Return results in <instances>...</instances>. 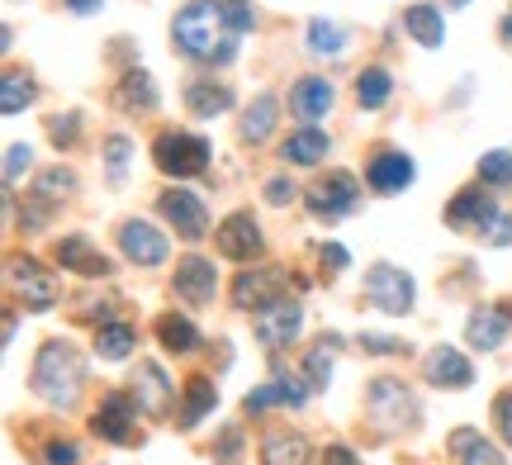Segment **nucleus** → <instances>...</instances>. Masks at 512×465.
Segmentation results:
<instances>
[{"instance_id": "nucleus-1", "label": "nucleus", "mask_w": 512, "mask_h": 465, "mask_svg": "<svg viewBox=\"0 0 512 465\" xmlns=\"http://www.w3.org/2000/svg\"><path fill=\"white\" fill-rule=\"evenodd\" d=\"M171 38L185 57H200V62H228L238 53V34L228 29L219 0H190L171 24Z\"/></svg>"}, {"instance_id": "nucleus-2", "label": "nucleus", "mask_w": 512, "mask_h": 465, "mask_svg": "<svg viewBox=\"0 0 512 465\" xmlns=\"http://www.w3.org/2000/svg\"><path fill=\"white\" fill-rule=\"evenodd\" d=\"M81 380H86V366H81V356H76L72 342H43L38 347V361H34V375H29V385H34L38 399H48L53 409H67L76 404V394H81Z\"/></svg>"}, {"instance_id": "nucleus-3", "label": "nucleus", "mask_w": 512, "mask_h": 465, "mask_svg": "<svg viewBox=\"0 0 512 465\" xmlns=\"http://www.w3.org/2000/svg\"><path fill=\"white\" fill-rule=\"evenodd\" d=\"M446 224L460 233H475V238H489L494 247L512 242V219L494 205V195H479V190H460L446 209Z\"/></svg>"}, {"instance_id": "nucleus-4", "label": "nucleus", "mask_w": 512, "mask_h": 465, "mask_svg": "<svg viewBox=\"0 0 512 465\" xmlns=\"http://www.w3.org/2000/svg\"><path fill=\"white\" fill-rule=\"evenodd\" d=\"M152 157H157V167L166 176H200L209 167V143L195 138V133H162L157 143H152Z\"/></svg>"}, {"instance_id": "nucleus-5", "label": "nucleus", "mask_w": 512, "mask_h": 465, "mask_svg": "<svg viewBox=\"0 0 512 465\" xmlns=\"http://www.w3.org/2000/svg\"><path fill=\"white\" fill-rule=\"evenodd\" d=\"M366 299L380 309V314L403 318L413 309V280H408V271L380 261V266H370V276H366Z\"/></svg>"}, {"instance_id": "nucleus-6", "label": "nucleus", "mask_w": 512, "mask_h": 465, "mask_svg": "<svg viewBox=\"0 0 512 465\" xmlns=\"http://www.w3.org/2000/svg\"><path fill=\"white\" fill-rule=\"evenodd\" d=\"M138 409H143V404H138L133 394H105L91 418L95 437H105L114 447H128V442L138 437Z\"/></svg>"}, {"instance_id": "nucleus-7", "label": "nucleus", "mask_w": 512, "mask_h": 465, "mask_svg": "<svg viewBox=\"0 0 512 465\" xmlns=\"http://www.w3.org/2000/svg\"><path fill=\"white\" fill-rule=\"evenodd\" d=\"M299 328H304V309H299L294 299H271L266 309H256V337H261L271 352L290 347L294 337H299Z\"/></svg>"}, {"instance_id": "nucleus-8", "label": "nucleus", "mask_w": 512, "mask_h": 465, "mask_svg": "<svg viewBox=\"0 0 512 465\" xmlns=\"http://www.w3.org/2000/svg\"><path fill=\"white\" fill-rule=\"evenodd\" d=\"M351 209H356V176L351 171H328L309 190V214H318V219H342Z\"/></svg>"}, {"instance_id": "nucleus-9", "label": "nucleus", "mask_w": 512, "mask_h": 465, "mask_svg": "<svg viewBox=\"0 0 512 465\" xmlns=\"http://www.w3.org/2000/svg\"><path fill=\"white\" fill-rule=\"evenodd\" d=\"M162 214H166V224L176 228L185 242H200L204 233H209V214H204L200 205V195L195 190H166L162 195Z\"/></svg>"}, {"instance_id": "nucleus-10", "label": "nucleus", "mask_w": 512, "mask_h": 465, "mask_svg": "<svg viewBox=\"0 0 512 465\" xmlns=\"http://www.w3.org/2000/svg\"><path fill=\"white\" fill-rule=\"evenodd\" d=\"M370 413L384 428H408L418 418V404H413V394L403 390V380H375L370 385Z\"/></svg>"}, {"instance_id": "nucleus-11", "label": "nucleus", "mask_w": 512, "mask_h": 465, "mask_svg": "<svg viewBox=\"0 0 512 465\" xmlns=\"http://www.w3.org/2000/svg\"><path fill=\"white\" fill-rule=\"evenodd\" d=\"M214 242H219V252L228 261H252L261 257V247H266V238H261V228H256L252 214H228L219 224V233H214Z\"/></svg>"}, {"instance_id": "nucleus-12", "label": "nucleus", "mask_w": 512, "mask_h": 465, "mask_svg": "<svg viewBox=\"0 0 512 465\" xmlns=\"http://www.w3.org/2000/svg\"><path fill=\"white\" fill-rule=\"evenodd\" d=\"M309 380H294V375H275L266 385H256L247 399H242V409L247 413H266V409H299L304 399H309Z\"/></svg>"}, {"instance_id": "nucleus-13", "label": "nucleus", "mask_w": 512, "mask_h": 465, "mask_svg": "<svg viewBox=\"0 0 512 465\" xmlns=\"http://www.w3.org/2000/svg\"><path fill=\"white\" fill-rule=\"evenodd\" d=\"M119 247H124V257L138 261V266H162L166 252H171L166 233H157V228L143 224V219H128V224L119 228Z\"/></svg>"}, {"instance_id": "nucleus-14", "label": "nucleus", "mask_w": 512, "mask_h": 465, "mask_svg": "<svg viewBox=\"0 0 512 465\" xmlns=\"http://www.w3.org/2000/svg\"><path fill=\"white\" fill-rule=\"evenodd\" d=\"M10 280H15V290L24 295V304H29V309H53V304H57V285H53V276H48L38 261L10 257Z\"/></svg>"}, {"instance_id": "nucleus-15", "label": "nucleus", "mask_w": 512, "mask_h": 465, "mask_svg": "<svg viewBox=\"0 0 512 465\" xmlns=\"http://www.w3.org/2000/svg\"><path fill=\"white\" fill-rule=\"evenodd\" d=\"M285 290V271H275V266H261V271H242L233 280V304L238 309H266L271 299H280Z\"/></svg>"}, {"instance_id": "nucleus-16", "label": "nucleus", "mask_w": 512, "mask_h": 465, "mask_svg": "<svg viewBox=\"0 0 512 465\" xmlns=\"http://www.w3.org/2000/svg\"><path fill=\"white\" fill-rule=\"evenodd\" d=\"M176 295L190 299V304H209V299L219 295V271H214V261L185 257L181 266H176Z\"/></svg>"}, {"instance_id": "nucleus-17", "label": "nucleus", "mask_w": 512, "mask_h": 465, "mask_svg": "<svg viewBox=\"0 0 512 465\" xmlns=\"http://www.w3.org/2000/svg\"><path fill=\"white\" fill-rule=\"evenodd\" d=\"M53 257H57V266H62V271H76V276H110V261H105V252H100V247H91L81 233H72V238L57 242Z\"/></svg>"}, {"instance_id": "nucleus-18", "label": "nucleus", "mask_w": 512, "mask_h": 465, "mask_svg": "<svg viewBox=\"0 0 512 465\" xmlns=\"http://www.w3.org/2000/svg\"><path fill=\"white\" fill-rule=\"evenodd\" d=\"M422 371L432 385H446V390H465V385H475V366L456 352V347H437V352L422 361Z\"/></svg>"}, {"instance_id": "nucleus-19", "label": "nucleus", "mask_w": 512, "mask_h": 465, "mask_svg": "<svg viewBox=\"0 0 512 465\" xmlns=\"http://www.w3.org/2000/svg\"><path fill=\"white\" fill-rule=\"evenodd\" d=\"M133 399L143 404V413H166L171 409V380L162 375L157 361H138V375H133Z\"/></svg>"}, {"instance_id": "nucleus-20", "label": "nucleus", "mask_w": 512, "mask_h": 465, "mask_svg": "<svg viewBox=\"0 0 512 465\" xmlns=\"http://www.w3.org/2000/svg\"><path fill=\"white\" fill-rule=\"evenodd\" d=\"M370 190H380V195H399L408 181H413V157H403V152H380L366 171Z\"/></svg>"}, {"instance_id": "nucleus-21", "label": "nucleus", "mask_w": 512, "mask_h": 465, "mask_svg": "<svg viewBox=\"0 0 512 465\" xmlns=\"http://www.w3.org/2000/svg\"><path fill=\"white\" fill-rule=\"evenodd\" d=\"M290 110L299 114V119H323V114L332 110V86L323 81V76H304L299 86L290 91Z\"/></svg>"}, {"instance_id": "nucleus-22", "label": "nucleus", "mask_w": 512, "mask_h": 465, "mask_svg": "<svg viewBox=\"0 0 512 465\" xmlns=\"http://www.w3.org/2000/svg\"><path fill=\"white\" fill-rule=\"evenodd\" d=\"M280 157H285L290 167H318V162L328 157V133H318V129L290 133V138L280 143Z\"/></svg>"}, {"instance_id": "nucleus-23", "label": "nucleus", "mask_w": 512, "mask_h": 465, "mask_svg": "<svg viewBox=\"0 0 512 465\" xmlns=\"http://www.w3.org/2000/svg\"><path fill=\"white\" fill-rule=\"evenodd\" d=\"M309 442L299 432H271L261 442V465H309Z\"/></svg>"}, {"instance_id": "nucleus-24", "label": "nucleus", "mask_w": 512, "mask_h": 465, "mask_svg": "<svg viewBox=\"0 0 512 465\" xmlns=\"http://www.w3.org/2000/svg\"><path fill=\"white\" fill-rule=\"evenodd\" d=\"M465 337H470V347H479V352H498L503 337H508V318L494 314V309H479L465 323Z\"/></svg>"}, {"instance_id": "nucleus-25", "label": "nucleus", "mask_w": 512, "mask_h": 465, "mask_svg": "<svg viewBox=\"0 0 512 465\" xmlns=\"http://www.w3.org/2000/svg\"><path fill=\"white\" fill-rule=\"evenodd\" d=\"M403 29L418 38L422 48H441V38H446L437 5H408V10H403Z\"/></svg>"}, {"instance_id": "nucleus-26", "label": "nucleus", "mask_w": 512, "mask_h": 465, "mask_svg": "<svg viewBox=\"0 0 512 465\" xmlns=\"http://www.w3.org/2000/svg\"><path fill=\"white\" fill-rule=\"evenodd\" d=\"M219 404V390H214V380L209 375H195V380H185V409H181V428H195L204 413Z\"/></svg>"}, {"instance_id": "nucleus-27", "label": "nucleus", "mask_w": 512, "mask_h": 465, "mask_svg": "<svg viewBox=\"0 0 512 465\" xmlns=\"http://www.w3.org/2000/svg\"><path fill=\"white\" fill-rule=\"evenodd\" d=\"M185 105H190V114L209 119V114H223L233 105V91H228V86H214V81H195V86L185 91Z\"/></svg>"}, {"instance_id": "nucleus-28", "label": "nucleus", "mask_w": 512, "mask_h": 465, "mask_svg": "<svg viewBox=\"0 0 512 465\" xmlns=\"http://www.w3.org/2000/svg\"><path fill=\"white\" fill-rule=\"evenodd\" d=\"M451 451L460 456V465H503V456H498L484 437H479L475 428H460L451 432Z\"/></svg>"}, {"instance_id": "nucleus-29", "label": "nucleus", "mask_w": 512, "mask_h": 465, "mask_svg": "<svg viewBox=\"0 0 512 465\" xmlns=\"http://www.w3.org/2000/svg\"><path fill=\"white\" fill-rule=\"evenodd\" d=\"M157 337H162L166 352H195L200 347V333H195V323L181 314H162L157 318Z\"/></svg>"}, {"instance_id": "nucleus-30", "label": "nucleus", "mask_w": 512, "mask_h": 465, "mask_svg": "<svg viewBox=\"0 0 512 465\" xmlns=\"http://www.w3.org/2000/svg\"><path fill=\"white\" fill-rule=\"evenodd\" d=\"M309 53L342 57L347 53V29H342V24H332V19H313L309 24Z\"/></svg>"}, {"instance_id": "nucleus-31", "label": "nucleus", "mask_w": 512, "mask_h": 465, "mask_svg": "<svg viewBox=\"0 0 512 465\" xmlns=\"http://www.w3.org/2000/svg\"><path fill=\"white\" fill-rule=\"evenodd\" d=\"M119 105H128V110H157V86H152V76L128 72L124 81H119Z\"/></svg>"}, {"instance_id": "nucleus-32", "label": "nucleus", "mask_w": 512, "mask_h": 465, "mask_svg": "<svg viewBox=\"0 0 512 465\" xmlns=\"http://www.w3.org/2000/svg\"><path fill=\"white\" fill-rule=\"evenodd\" d=\"M275 110H280L275 95H256V105L247 110V119H242V138H247V143H261V138L275 129Z\"/></svg>"}, {"instance_id": "nucleus-33", "label": "nucleus", "mask_w": 512, "mask_h": 465, "mask_svg": "<svg viewBox=\"0 0 512 465\" xmlns=\"http://www.w3.org/2000/svg\"><path fill=\"white\" fill-rule=\"evenodd\" d=\"M133 342H138V337H133L128 323H105V328L95 333V352L105 356V361H124V356L133 352Z\"/></svg>"}, {"instance_id": "nucleus-34", "label": "nucleus", "mask_w": 512, "mask_h": 465, "mask_svg": "<svg viewBox=\"0 0 512 465\" xmlns=\"http://www.w3.org/2000/svg\"><path fill=\"white\" fill-rule=\"evenodd\" d=\"M389 91H394V81H389L384 67H366V72L356 76V100H361L366 110H380L384 100H389Z\"/></svg>"}, {"instance_id": "nucleus-35", "label": "nucleus", "mask_w": 512, "mask_h": 465, "mask_svg": "<svg viewBox=\"0 0 512 465\" xmlns=\"http://www.w3.org/2000/svg\"><path fill=\"white\" fill-rule=\"evenodd\" d=\"M29 100H34V81H29V76H19V72H5V81H0V110L19 114Z\"/></svg>"}, {"instance_id": "nucleus-36", "label": "nucleus", "mask_w": 512, "mask_h": 465, "mask_svg": "<svg viewBox=\"0 0 512 465\" xmlns=\"http://www.w3.org/2000/svg\"><path fill=\"white\" fill-rule=\"evenodd\" d=\"M304 380H309L313 390H328V380H332V337H323V342L309 352V361H304Z\"/></svg>"}, {"instance_id": "nucleus-37", "label": "nucleus", "mask_w": 512, "mask_h": 465, "mask_svg": "<svg viewBox=\"0 0 512 465\" xmlns=\"http://www.w3.org/2000/svg\"><path fill=\"white\" fill-rule=\"evenodd\" d=\"M76 190V176L62 167H48L43 176H38V200H48V205H57V200H67Z\"/></svg>"}, {"instance_id": "nucleus-38", "label": "nucleus", "mask_w": 512, "mask_h": 465, "mask_svg": "<svg viewBox=\"0 0 512 465\" xmlns=\"http://www.w3.org/2000/svg\"><path fill=\"white\" fill-rule=\"evenodd\" d=\"M479 181L484 186H512V152H484L479 157Z\"/></svg>"}, {"instance_id": "nucleus-39", "label": "nucleus", "mask_w": 512, "mask_h": 465, "mask_svg": "<svg viewBox=\"0 0 512 465\" xmlns=\"http://www.w3.org/2000/svg\"><path fill=\"white\" fill-rule=\"evenodd\" d=\"M29 162H34V148H29V143H15V148L5 152V186H19V176L29 171Z\"/></svg>"}, {"instance_id": "nucleus-40", "label": "nucleus", "mask_w": 512, "mask_h": 465, "mask_svg": "<svg viewBox=\"0 0 512 465\" xmlns=\"http://www.w3.org/2000/svg\"><path fill=\"white\" fill-rule=\"evenodd\" d=\"M219 5H223V19H228L233 34H247V29H252V5H247V0H219Z\"/></svg>"}, {"instance_id": "nucleus-41", "label": "nucleus", "mask_w": 512, "mask_h": 465, "mask_svg": "<svg viewBox=\"0 0 512 465\" xmlns=\"http://www.w3.org/2000/svg\"><path fill=\"white\" fill-rule=\"evenodd\" d=\"M238 456H242V432L228 428V432L219 437V451H214V461H219V465H242Z\"/></svg>"}, {"instance_id": "nucleus-42", "label": "nucleus", "mask_w": 512, "mask_h": 465, "mask_svg": "<svg viewBox=\"0 0 512 465\" xmlns=\"http://www.w3.org/2000/svg\"><path fill=\"white\" fill-rule=\"evenodd\" d=\"M48 133H53L57 148H72L76 133H81V124H76V114H62V119H53V124H48Z\"/></svg>"}, {"instance_id": "nucleus-43", "label": "nucleus", "mask_w": 512, "mask_h": 465, "mask_svg": "<svg viewBox=\"0 0 512 465\" xmlns=\"http://www.w3.org/2000/svg\"><path fill=\"white\" fill-rule=\"evenodd\" d=\"M494 418H498V432H503V442L512 447V390L494 399Z\"/></svg>"}, {"instance_id": "nucleus-44", "label": "nucleus", "mask_w": 512, "mask_h": 465, "mask_svg": "<svg viewBox=\"0 0 512 465\" xmlns=\"http://www.w3.org/2000/svg\"><path fill=\"white\" fill-rule=\"evenodd\" d=\"M105 152H110V176L119 181V176H124V162H128V138H119V133H114L110 143H105Z\"/></svg>"}, {"instance_id": "nucleus-45", "label": "nucleus", "mask_w": 512, "mask_h": 465, "mask_svg": "<svg viewBox=\"0 0 512 465\" xmlns=\"http://www.w3.org/2000/svg\"><path fill=\"white\" fill-rule=\"evenodd\" d=\"M43 456H48V465H76V461H81V451H76L72 442H48V451H43Z\"/></svg>"}, {"instance_id": "nucleus-46", "label": "nucleus", "mask_w": 512, "mask_h": 465, "mask_svg": "<svg viewBox=\"0 0 512 465\" xmlns=\"http://www.w3.org/2000/svg\"><path fill=\"white\" fill-rule=\"evenodd\" d=\"M318 257H323V266H332V271H342V266L351 261L342 242H323V247H318Z\"/></svg>"}, {"instance_id": "nucleus-47", "label": "nucleus", "mask_w": 512, "mask_h": 465, "mask_svg": "<svg viewBox=\"0 0 512 465\" xmlns=\"http://www.w3.org/2000/svg\"><path fill=\"white\" fill-rule=\"evenodd\" d=\"M294 195H299V190H294L290 181H280V176H275V181H266V200H271V205H290Z\"/></svg>"}, {"instance_id": "nucleus-48", "label": "nucleus", "mask_w": 512, "mask_h": 465, "mask_svg": "<svg viewBox=\"0 0 512 465\" xmlns=\"http://www.w3.org/2000/svg\"><path fill=\"white\" fill-rule=\"evenodd\" d=\"M361 347H366V352H380V356L399 352V342H394V337H375V333H366V337H361Z\"/></svg>"}, {"instance_id": "nucleus-49", "label": "nucleus", "mask_w": 512, "mask_h": 465, "mask_svg": "<svg viewBox=\"0 0 512 465\" xmlns=\"http://www.w3.org/2000/svg\"><path fill=\"white\" fill-rule=\"evenodd\" d=\"M323 465H356V456H351L347 447H328V456H323Z\"/></svg>"}, {"instance_id": "nucleus-50", "label": "nucleus", "mask_w": 512, "mask_h": 465, "mask_svg": "<svg viewBox=\"0 0 512 465\" xmlns=\"http://www.w3.org/2000/svg\"><path fill=\"white\" fill-rule=\"evenodd\" d=\"M105 0H67V10H76V15H95Z\"/></svg>"}, {"instance_id": "nucleus-51", "label": "nucleus", "mask_w": 512, "mask_h": 465, "mask_svg": "<svg viewBox=\"0 0 512 465\" xmlns=\"http://www.w3.org/2000/svg\"><path fill=\"white\" fill-rule=\"evenodd\" d=\"M503 43H512V15L503 19Z\"/></svg>"}, {"instance_id": "nucleus-52", "label": "nucleus", "mask_w": 512, "mask_h": 465, "mask_svg": "<svg viewBox=\"0 0 512 465\" xmlns=\"http://www.w3.org/2000/svg\"><path fill=\"white\" fill-rule=\"evenodd\" d=\"M508 318H512V299H508Z\"/></svg>"}, {"instance_id": "nucleus-53", "label": "nucleus", "mask_w": 512, "mask_h": 465, "mask_svg": "<svg viewBox=\"0 0 512 465\" xmlns=\"http://www.w3.org/2000/svg\"><path fill=\"white\" fill-rule=\"evenodd\" d=\"M451 5H465V0H451Z\"/></svg>"}]
</instances>
